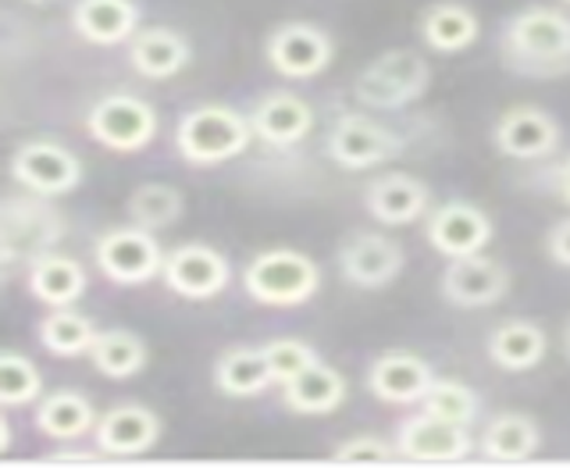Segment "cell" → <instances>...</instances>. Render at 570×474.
I'll list each match as a JSON object with an SVG mask.
<instances>
[{
  "mask_svg": "<svg viewBox=\"0 0 570 474\" xmlns=\"http://www.w3.org/2000/svg\"><path fill=\"white\" fill-rule=\"evenodd\" d=\"M503 65L528 79L570 76V14L557 8H524L503 26Z\"/></svg>",
  "mask_w": 570,
  "mask_h": 474,
  "instance_id": "obj_1",
  "label": "cell"
},
{
  "mask_svg": "<svg viewBox=\"0 0 570 474\" xmlns=\"http://www.w3.org/2000/svg\"><path fill=\"white\" fill-rule=\"evenodd\" d=\"M249 139H254L249 118L225 108V103H204V108H193L178 118L175 150L183 154L186 165L214 168L239 157L249 147Z\"/></svg>",
  "mask_w": 570,
  "mask_h": 474,
  "instance_id": "obj_2",
  "label": "cell"
},
{
  "mask_svg": "<svg viewBox=\"0 0 570 474\" xmlns=\"http://www.w3.org/2000/svg\"><path fill=\"white\" fill-rule=\"evenodd\" d=\"M243 289L264 307H303L321 289V268L303 250L272 247L243 268Z\"/></svg>",
  "mask_w": 570,
  "mask_h": 474,
  "instance_id": "obj_3",
  "label": "cell"
},
{
  "mask_svg": "<svg viewBox=\"0 0 570 474\" xmlns=\"http://www.w3.org/2000/svg\"><path fill=\"white\" fill-rule=\"evenodd\" d=\"M65 236V218L53 210L50 197L29 192V197H8L0 210V254L4 265H32L47 254H53L58 239Z\"/></svg>",
  "mask_w": 570,
  "mask_h": 474,
  "instance_id": "obj_4",
  "label": "cell"
},
{
  "mask_svg": "<svg viewBox=\"0 0 570 474\" xmlns=\"http://www.w3.org/2000/svg\"><path fill=\"white\" fill-rule=\"evenodd\" d=\"M432 86V68L417 50H385L353 82V97L374 111H396L414 103Z\"/></svg>",
  "mask_w": 570,
  "mask_h": 474,
  "instance_id": "obj_5",
  "label": "cell"
},
{
  "mask_svg": "<svg viewBox=\"0 0 570 474\" xmlns=\"http://www.w3.org/2000/svg\"><path fill=\"white\" fill-rule=\"evenodd\" d=\"M97 268L111 278L115 286H147L165 271V250L157 236L142 225H125L104 233L94 247Z\"/></svg>",
  "mask_w": 570,
  "mask_h": 474,
  "instance_id": "obj_6",
  "label": "cell"
},
{
  "mask_svg": "<svg viewBox=\"0 0 570 474\" xmlns=\"http://www.w3.org/2000/svg\"><path fill=\"white\" fill-rule=\"evenodd\" d=\"M86 129L104 150L136 154L147 150L157 136V111L142 97L107 93L86 115Z\"/></svg>",
  "mask_w": 570,
  "mask_h": 474,
  "instance_id": "obj_7",
  "label": "cell"
},
{
  "mask_svg": "<svg viewBox=\"0 0 570 474\" xmlns=\"http://www.w3.org/2000/svg\"><path fill=\"white\" fill-rule=\"evenodd\" d=\"M11 179L40 197H68L82 182V161L53 139H29L11 157Z\"/></svg>",
  "mask_w": 570,
  "mask_h": 474,
  "instance_id": "obj_8",
  "label": "cell"
},
{
  "mask_svg": "<svg viewBox=\"0 0 570 474\" xmlns=\"http://www.w3.org/2000/svg\"><path fill=\"white\" fill-rule=\"evenodd\" d=\"M400 150H403V136H396L389 126L367 115H343L328 129V157L346 171L379 168Z\"/></svg>",
  "mask_w": 570,
  "mask_h": 474,
  "instance_id": "obj_9",
  "label": "cell"
},
{
  "mask_svg": "<svg viewBox=\"0 0 570 474\" xmlns=\"http://www.w3.org/2000/svg\"><path fill=\"white\" fill-rule=\"evenodd\" d=\"M474 453V438L468 425H453L435 414L421 411L396 428V456L414 464H456Z\"/></svg>",
  "mask_w": 570,
  "mask_h": 474,
  "instance_id": "obj_10",
  "label": "cell"
},
{
  "mask_svg": "<svg viewBox=\"0 0 570 474\" xmlns=\"http://www.w3.org/2000/svg\"><path fill=\"white\" fill-rule=\"evenodd\" d=\"M264 58L285 79H314L335 58L332 37L314 22H285L272 29L264 43Z\"/></svg>",
  "mask_w": 570,
  "mask_h": 474,
  "instance_id": "obj_11",
  "label": "cell"
},
{
  "mask_svg": "<svg viewBox=\"0 0 570 474\" xmlns=\"http://www.w3.org/2000/svg\"><path fill=\"white\" fill-rule=\"evenodd\" d=\"M165 286L183 300H214L232 283V265L222 250L207 243H183L165 257Z\"/></svg>",
  "mask_w": 570,
  "mask_h": 474,
  "instance_id": "obj_12",
  "label": "cell"
},
{
  "mask_svg": "<svg viewBox=\"0 0 570 474\" xmlns=\"http://www.w3.org/2000/svg\"><path fill=\"white\" fill-rule=\"evenodd\" d=\"M492 144L510 161H546L560 147V121L534 103H517L499 115Z\"/></svg>",
  "mask_w": 570,
  "mask_h": 474,
  "instance_id": "obj_13",
  "label": "cell"
},
{
  "mask_svg": "<svg viewBox=\"0 0 570 474\" xmlns=\"http://www.w3.org/2000/svg\"><path fill=\"white\" fill-rule=\"evenodd\" d=\"M507 293H510L507 265H499L495 257H485V254L453 257L450 268L442 271V296L463 310L492 307L503 300Z\"/></svg>",
  "mask_w": 570,
  "mask_h": 474,
  "instance_id": "obj_14",
  "label": "cell"
},
{
  "mask_svg": "<svg viewBox=\"0 0 570 474\" xmlns=\"http://www.w3.org/2000/svg\"><path fill=\"white\" fill-rule=\"evenodd\" d=\"M428 243L442 254V257H471L481 254L492 243V218L481 210L478 204L468 200H445L442 207L432 210L428 218Z\"/></svg>",
  "mask_w": 570,
  "mask_h": 474,
  "instance_id": "obj_15",
  "label": "cell"
},
{
  "mask_svg": "<svg viewBox=\"0 0 570 474\" xmlns=\"http://www.w3.org/2000/svg\"><path fill=\"white\" fill-rule=\"evenodd\" d=\"M403 265L406 257L400 243H392L389 236L379 233H356L338 250V271L356 289H382L389 283H396Z\"/></svg>",
  "mask_w": 570,
  "mask_h": 474,
  "instance_id": "obj_16",
  "label": "cell"
},
{
  "mask_svg": "<svg viewBox=\"0 0 570 474\" xmlns=\"http://www.w3.org/2000/svg\"><path fill=\"white\" fill-rule=\"evenodd\" d=\"M432 385H435L432 364L421 361L417 354H403V349H389V354L374 357V364L367 367L371 396H379L382 403H392V407L421 403Z\"/></svg>",
  "mask_w": 570,
  "mask_h": 474,
  "instance_id": "obj_17",
  "label": "cell"
},
{
  "mask_svg": "<svg viewBox=\"0 0 570 474\" xmlns=\"http://www.w3.org/2000/svg\"><path fill=\"white\" fill-rule=\"evenodd\" d=\"M94 438L104 456L150 453L160 438V417L150 407H139V403H121L97 421Z\"/></svg>",
  "mask_w": 570,
  "mask_h": 474,
  "instance_id": "obj_18",
  "label": "cell"
},
{
  "mask_svg": "<svg viewBox=\"0 0 570 474\" xmlns=\"http://www.w3.org/2000/svg\"><path fill=\"white\" fill-rule=\"evenodd\" d=\"M249 126H254V136L261 144L285 150L296 147L299 139H307V132L314 129V111L296 93H267L249 111Z\"/></svg>",
  "mask_w": 570,
  "mask_h": 474,
  "instance_id": "obj_19",
  "label": "cell"
},
{
  "mask_svg": "<svg viewBox=\"0 0 570 474\" xmlns=\"http://www.w3.org/2000/svg\"><path fill=\"white\" fill-rule=\"evenodd\" d=\"M428 204H432V192H428L421 179L406 171L379 175L364 192V207L382 225H414L417 218L428 215Z\"/></svg>",
  "mask_w": 570,
  "mask_h": 474,
  "instance_id": "obj_20",
  "label": "cell"
},
{
  "mask_svg": "<svg viewBox=\"0 0 570 474\" xmlns=\"http://www.w3.org/2000/svg\"><path fill=\"white\" fill-rule=\"evenodd\" d=\"M71 26L94 47L129 43L139 32V4L136 0H76Z\"/></svg>",
  "mask_w": 570,
  "mask_h": 474,
  "instance_id": "obj_21",
  "label": "cell"
},
{
  "mask_svg": "<svg viewBox=\"0 0 570 474\" xmlns=\"http://www.w3.org/2000/svg\"><path fill=\"white\" fill-rule=\"evenodd\" d=\"M129 61L142 79H171L193 61V47L183 32L147 26L129 40Z\"/></svg>",
  "mask_w": 570,
  "mask_h": 474,
  "instance_id": "obj_22",
  "label": "cell"
},
{
  "mask_svg": "<svg viewBox=\"0 0 570 474\" xmlns=\"http://www.w3.org/2000/svg\"><path fill=\"white\" fill-rule=\"evenodd\" d=\"M478 37H481L478 14L468 4H460V0H439V4L424 8L421 14V40L435 55H460V50L474 47Z\"/></svg>",
  "mask_w": 570,
  "mask_h": 474,
  "instance_id": "obj_23",
  "label": "cell"
},
{
  "mask_svg": "<svg viewBox=\"0 0 570 474\" xmlns=\"http://www.w3.org/2000/svg\"><path fill=\"white\" fill-rule=\"evenodd\" d=\"M489 361L495 367H503V372H531V367H539L546 349H549V339L542 325L534 322H524V318H510L503 325H495L489 332Z\"/></svg>",
  "mask_w": 570,
  "mask_h": 474,
  "instance_id": "obj_24",
  "label": "cell"
},
{
  "mask_svg": "<svg viewBox=\"0 0 570 474\" xmlns=\"http://www.w3.org/2000/svg\"><path fill=\"white\" fill-rule=\"evenodd\" d=\"M26 289L43 307H71V304H79L86 293V268L65 254H47L29 265Z\"/></svg>",
  "mask_w": 570,
  "mask_h": 474,
  "instance_id": "obj_25",
  "label": "cell"
},
{
  "mask_svg": "<svg viewBox=\"0 0 570 474\" xmlns=\"http://www.w3.org/2000/svg\"><path fill=\"white\" fill-rule=\"evenodd\" d=\"M214 385L228 399H254L275 385L272 367H267L264 349L254 346H232L214 361Z\"/></svg>",
  "mask_w": 570,
  "mask_h": 474,
  "instance_id": "obj_26",
  "label": "cell"
},
{
  "mask_svg": "<svg viewBox=\"0 0 570 474\" xmlns=\"http://www.w3.org/2000/svg\"><path fill=\"white\" fill-rule=\"evenodd\" d=\"M97 411L89 396L76 393V389H58L40 399L36 407V428H40L53 443H76V438L89 435L97 428Z\"/></svg>",
  "mask_w": 570,
  "mask_h": 474,
  "instance_id": "obj_27",
  "label": "cell"
},
{
  "mask_svg": "<svg viewBox=\"0 0 570 474\" xmlns=\"http://www.w3.org/2000/svg\"><path fill=\"white\" fill-rule=\"evenodd\" d=\"M346 378L325 361H317L289 385H282L285 407L293 414H335L346 403Z\"/></svg>",
  "mask_w": 570,
  "mask_h": 474,
  "instance_id": "obj_28",
  "label": "cell"
},
{
  "mask_svg": "<svg viewBox=\"0 0 570 474\" xmlns=\"http://www.w3.org/2000/svg\"><path fill=\"white\" fill-rule=\"evenodd\" d=\"M542 432L528 414H495L481 432V456L495 464H521L539 453Z\"/></svg>",
  "mask_w": 570,
  "mask_h": 474,
  "instance_id": "obj_29",
  "label": "cell"
},
{
  "mask_svg": "<svg viewBox=\"0 0 570 474\" xmlns=\"http://www.w3.org/2000/svg\"><path fill=\"white\" fill-rule=\"evenodd\" d=\"M147 343H142L136 332L129 328H107L97 336L94 349H89V361L104 375V378H132L147 367Z\"/></svg>",
  "mask_w": 570,
  "mask_h": 474,
  "instance_id": "obj_30",
  "label": "cell"
},
{
  "mask_svg": "<svg viewBox=\"0 0 570 474\" xmlns=\"http://www.w3.org/2000/svg\"><path fill=\"white\" fill-rule=\"evenodd\" d=\"M97 336V325L76 307H50V314L40 322V343L53 357H82L94 349Z\"/></svg>",
  "mask_w": 570,
  "mask_h": 474,
  "instance_id": "obj_31",
  "label": "cell"
},
{
  "mask_svg": "<svg viewBox=\"0 0 570 474\" xmlns=\"http://www.w3.org/2000/svg\"><path fill=\"white\" fill-rule=\"evenodd\" d=\"M186 200L183 192L168 182H147L139 186L129 197V218L132 225L150 228V233H160V228H171L178 218H183Z\"/></svg>",
  "mask_w": 570,
  "mask_h": 474,
  "instance_id": "obj_32",
  "label": "cell"
},
{
  "mask_svg": "<svg viewBox=\"0 0 570 474\" xmlns=\"http://www.w3.org/2000/svg\"><path fill=\"white\" fill-rule=\"evenodd\" d=\"M43 396V378L26 354L18 349H4L0 357V403L4 407H26V403Z\"/></svg>",
  "mask_w": 570,
  "mask_h": 474,
  "instance_id": "obj_33",
  "label": "cell"
},
{
  "mask_svg": "<svg viewBox=\"0 0 570 474\" xmlns=\"http://www.w3.org/2000/svg\"><path fill=\"white\" fill-rule=\"evenodd\" d=\"M421 407L428 414H435L442 421H453V425H474L478 417V396L474 389H468L463 382L453 378H435V385L428 389V396L421 399Z\"/></svg>",
  "mask_w": 570,
  "mask_h": 474,
  "instance_id": "obj_34",
  "label": "cell"
},
{
  "mask_svg": "<svg viewBox=\"0 0 570 474\" xmlns=\"http://www.w3.org/2000/svg\"><path fill=\"white\" fill-rule=\"evenodd\" d=\"M261 349L267 357V367H272V375H275V385H289L296 375H303L307 367H314L321 361L317 349L303 339H272Z\"/></svg>",
  "mask_w": 570,
  "mask_h": 474,
  "instance_id": "obj_35",
  "label": "cell"
},
{
  "mask_svg": "<svg viewBox=\"0 0 570 474\" xmlns=\"http://www.w3.org/2000/svg\"><path fill=\"white\" fill-rule=\"evenodd\" d=\"M396 456V443H385L379 435H356L338 443L335 450V461H346V464H385Z\"/></svg>",
  "mask_w": 570,
  "mask_h": 474,
  "instance_id": "obj_36",
  "label": "cell"
},
{
  "mask_svg": "<svg viewBox=\"0 0 570 474\" xmlns=\"http://www.w3.org/2000/svg\"><path fill=\"white\" fill-rule=\"evenodd\" d=\"M546 254L557 260V265L570 268V218L557 221L546 233Z\"/></svg>",
  "mask_w": 570,
  "mask_h": 474,
  "instance_id": "obj_37",
  "label": "cell"
},
{
  "mask_svg": "<svg viewBox=\"0 0 570 474\" xmlns=\"http://www.w3.org/2000/svg\"><path fill=\"white\" fill-rule=\"evenodd\" d=\"M552 189H557V197L563 204H570V157H567V161H560L557 171H552Z\"/></svg>",
  "mask_w": 570,
  "mask_h": 474,
  "instance_id": "obj_38",
  "label": "cell"
},
{
  "mask_svg": "<svg viewBox=\"0 0 570 474\" xmlns=\"http://www.w3.org/2000/svg\"><path fill=\"white\" fill-rule=\"evenodd\" d=\"M0 443H4V450H11V425L4 421V428H0Z\"/></svg>",
  "mask_w": 570,
  "mask_h": 474,
  "instance_id": "obj_39",
  "label": "cell"
},
{
  "mask_svg": "<svg viewBox=\"0 0 570 474\" xmlns=\"http://www.w3.org/2000/svg\"><path fill=\"white\" fill-rule=\"evenodd\" d=\"M563 349H567V361H570V318H567V328H563Z\"/></svg>",
  "mask_w": 570,
  "mask_h": 474,
  "instance_id": "obj_40",
  "label": "cell"
},
{
  "mask_svg": "<svg viewBox=\"0 0 570 474\" xmlns=\"http://www.w3.org/2000/svg\"><path fill=\"white\" fill-rule=\"evenodd\" d=\"M32 4H47V0H32Z\"/></svg>",
  "mask_w": 570,
  "mask_h": 474,
  "instance_id": "obj_41",
  "label": "cell"
},
{
  "mask_svg": "<svg viewBox=\"0 0 570 474\" xmlns=\"http://www.w3.org/2000/svg\"><path fill=\"white\" fill-rule=\"evenodd\" d=\"M567 4H570V0H567Z\"/></svg>",
  "mask_w": 570,
  "mask_h": 474,
  "instance_id": "obj_42",
  "label": "cell"
}]
</instances>
